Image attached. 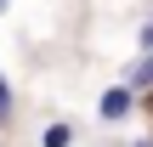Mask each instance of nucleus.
Instances as JSON below:
<instances>
[{
  "label": "nucleus",
  "mask_w": 153,
  "mask_h": 147,
  "mask_svg": "<svg viewBox=\"0 0 153 147\" xmlns=\"http://www.w3.org/2000/svg\"><path fill=\"white\" fill-rule=\"evenodd\" d=\"M131 108H136V85H114V91H102V96H97V113H102V125H119V119H131Z\"/></svg>",
  "instance_id": "obj_1"
},
{
  "label": "nucleus",
  "mask_w": 153,
  "mask_h": 147,
  "mask_svg": "<svg viewBox=\"0 0 153 147\" xmlns=\"http://www.w3.org/2000/svg\"><path fill=\"white\" fill-rule=\"evenodd\" d=\"M11 119V85H6V74H0V125Z\"/></svg>",
  "instance_id": "obj_4"
},
{
  "label": "nucleus",
  "mask_w": 153,
  "mask_h": 147,
  "mask_svg": "<svg viewBox=\"0 0 153 147\" xmlns=\"http://www.w3.org/2000/svg\"><path fill=\"white\" fill-rule=\"evenodd\" d=\"M0 6H6V0H0Z\"/></svg>",
  "instance_id": "obj_7"
},
{
  "label": "nucleus",
  "mask_w": 153,
  "mask_h": 147,
  "mask_svg": "<svg viewBox=\"0 0 153 147\" xmlns=\"http://www.w3.org/2000/svg\"><path fill=\"white\" fill-rule=\"evenodd\" d=\"M125 85H136V91L153 85V51H142V62H131V79H125Z\"/></svg>",
  "instance_id": "obj_3"
},
{
  "label": "nucleus",
  "mask_w": 153,
  "mask_h": 147,
  "mask_svg": "<svg viewBox=\"0 0 153 147\" xmlns=\"http://www.w3.org/2000/svg\"><path fill=\"white\" fill-rule=\"evenodd\" d=\"M40 147H74V125H68V119H51V125L40 130Z\"/></svg>",
  "instance_id": "obj_2"
},
{
  "label": "nucleus",
  "mask_w": 153,
  "mask_h": 147,
  "mask_svg": "<svg viewBox=\"0 0 153 147\" xmlns=\"http://www.w3.org/2000/svg\"><path fill=\"white\" fill-rule=\"evenodd\" d=\"M136 147H153V142H136Z\"/></svg>",
  "instance_id": "obj_6"
},
{
  "label": "nucleus",
  "mask_w": 153,
  "mask_h": 147,
  "mask_svg": "<svg viewBox=\"0 0 153 147\" xmlns=\"http://www.w3.org/2000/svg\"><path fill=\"white\" fill-rule=\"evenodd\" d=\"M142 51H153V23H148V28H142Z\"/></svg>",
  "instance_id": "obj_5"
}]
</instances>
